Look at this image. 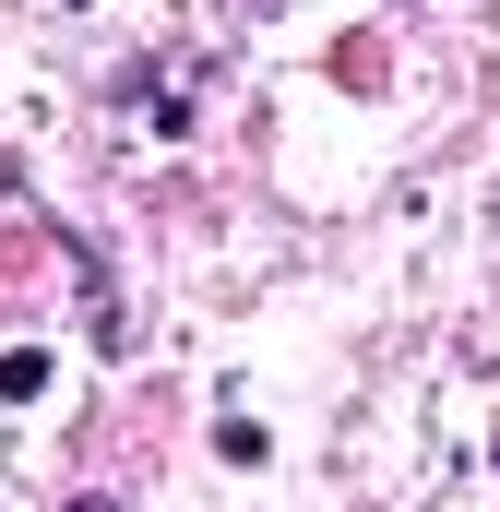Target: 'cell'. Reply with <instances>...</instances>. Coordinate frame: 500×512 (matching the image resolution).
Wrapping results in <instances>:
<instances>
[{
    "label": "cell",
    "instance_id": "obj_3",
    "mask_svg": "<svg viewBox=\"0 0 500 512\" xmlns=\"http://www.w3.org/2000/svg\"><path fill=\"white\" fill-rule=\"evenodd\" d=\"M60 512H120V501H108V489H84V501H60Z\"/></svg>",
    "mask_w": 500,
    "mask_h": 512
},
{
    "label": "cell",
    "instance_id": "obj_1",
    "mask_svg": "<svg viewBox=\"0 0 500 512\" xmlns=\"http://www.w3.org/2000/svg\"><path fill=\"white\" fill-rule=\"evenodd\" d=\"M36 393H48V346H12L0 358V405H36Z\"/></svg>",
    "mask_w": 500,
    "mask_h": 512
},
{
    "label": "cell",
    "instance_id": "obj_2",
    "mask_svg": "<svg viewBox=\"0 0 500 512\" xmlns=\"http://www.w3.org/2000/svg\"><path fill=\"white\" fill-rule=\"evenodd\" d=\"M215 453H227V465H262L274 441H262V417H227V429H215Z\"/></svg>",
    "mask_w": 500,
    "mask_h": 512
},
{
    "label": "cell",
    "instance_id": "obj_4",
    "mask_svg": "<svg viewBox=\"0 0 500 512\" xmlns=\"http://www.w3.org/2000/svg\"><path fill=\"white\" fill-rule=\"evenodd\" d=\"M489 477H500V429H489Z\"/></svg>",
    "mask_w": 500,
    "mask_h": 512
}]
</instances>
